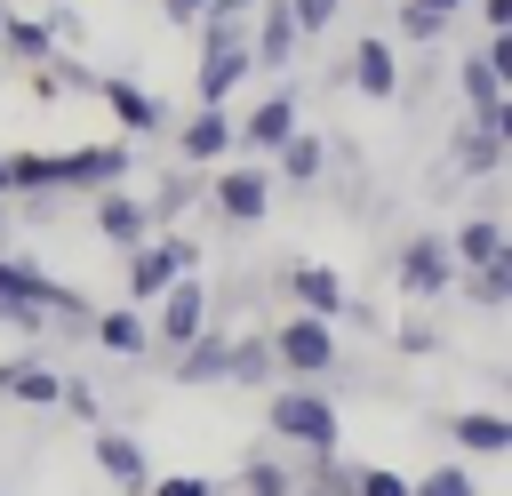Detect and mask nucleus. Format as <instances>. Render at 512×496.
I'll return each mask as SVG.
<instances>
[{"label":"nucleus","instance_id":"obj_26","mask_svg":"<svg viewBox=\"0 0 512 496\" xmlns=\"http://www.w3.org/2000/svg\"><path fill=\"white\" fill-rule=\"evenodd\" d=\"M280 368H272V344H264V328H232V352H224V384H272Z\"/></svg>","mask_w":512,"mask_h":496},{"label":"nucleus","instance_id":"obj_27","mask_svg":"<svg viewBox=\"0 0 512 496\" xmlns=\"http://www.w3.org/2000/svg\"><path fill=\"white\" fill-rule=\"evenodd\" d=\"M232 488L240 496H296V464H280L272 448H248L240 472H232Z\"/></svg>","mask_w":512,"mask_h":496},{"label":"nucleus","instance_id":"obj_13","mask_svg":"<svg viewBox=\"0 0 512 496\" xmlns=\"http://www.w3.org/2000/svg\"><path fill=\"white\" fill-rule=\"evenodd\" d=\"M344 80H352L368 104H392V96H400V48H392L384 32H360V40H352V64H344Z\"/></svg>","mask_w":512,"mask_h":496},{"label":"nucleus","instance_id":"obj_34","mask_svg":"<svg viewBox=\"0 0 512 496\" xmlns=\"http://www.w3.org/2000/svg\"><path fill=\"white\" fill-rule=\"evenodd\" d=\"M392 344H400V352H408V360H424V352H440V344H448V336H440V320H432V312H408V320H400V336H392Z\"/></svg>","mask_w":512,"mask_h":496},{"label":"nucleus","instance_id":"obj_39","mask_svg":"<svg viewBox=\"0 0 512 496\" xmlns=\"http://www.w3.org/2000/svg\"><path fill=\"white\" fill-rule=\"evenodd\" d=\"M152 8H160V16H168V24H184V32H192V16H200V8H208V0H152Z\"/></svg>","mask_w":512,"mask_h":496},{"label":"nucleus","instance_id":"obj_10","mask_svg":"<svg viewBox=\"0 0 512 496\" xmlns=\"http://www.w3.org/2000/svg\"><path fill=\"white\" fill-rule=\"evenodd\" d=\"M304 56V32H296V16H288V0H256V16H248V64L256 72H288Z\"/></svg>","mask_w":512,"mask_h":496},{"label":"nucleus","instance_id":"obj_32","mask_svg":"<svg viewBox=\"0 0 512 496\" xmlns=\"http://www.w3.org/2000/svg\"><path fill=\"white\" fill-rule=\"evenodd\" d=\"M384 40L432 48V40H448V16H440V8H416V0H400V8H392V32H384Z\"/></svg>","mask_w":512,"mask_h":496},{"label":"nucleus","instance_id":"obj_42","mask_svg":"<svg viewBox=\"0 0 512 496\" xmlns=\"http://www.w3.org/2000/svg\"><path fill=\"white\" fill-rule=\"evenodd\" d=\"M0 16H8V8H0Z\"/></svg>","mask_w":512,"mask_h":496},{"label":"nucleus","instance_id":"obj_22","mask_svg":"<svg viewBox=\"0 0 512 496\" xmlns=\"http://www.w3.org/2000/svg\"><path fill=\"white\" fill-rule=\"evenodd\" d=\"M272 176H280V184H296V192H320V184H328V136L296 128V136L272 152Z\"/></svg>","mask_w":512,"mask_h":496},{"label":"nucleus","instance_id":"obj_36","mask_svg":"<svg viewBox=\"0 0 512 496\" xmlns=\"http://www.w3.org/2000/svg\"><path fill=\"white\" fill-rule=\"evenodd\" d=\"M352 496H408V472H384V464H352Z\"/></svg>","mask_w":512,"mask_h":496},{"label":"nucleus","instance_id":"obj_29","mask_svg":"<svg viewBox=\"0 0 512 496\" xmlns=\"http://www.w3.org/2000/svg\"><path fill=\"white\" fill-rule=\"evenodd\" d=\"M0 400H16V408H56V368H40V360H8Z\"/></svg>","mask_w":512,"mask_h":496},{"label":"nucleus","instance_id":"obj_2","mask_svg":"<svg viewBox=\"0 0 512 496\" xmlns=\"http://www.w3.org/2000/svg\"><path fill=\"white\" fill-rule=\"evenodd\" d=\"M264 424H272V440H288V448H336V392L328 384H312V376H288L272 400H264Z\"/></svg>","mask_w":512,"mask_h":496},{"label":"nucleus","instance_id":"obj_19","mask_svg":"<svg viewBox=\"0 0 512 496\" xmlns=\"http://www.w3.org/2000/svg\"><path fill=\"white\" fill-rule=\"evenodd\" d=\"M448 440L464 456H512V416L504 408H448Z\"/></svg>","mask_w":512,"mask_h":496},{"label":"nucleus","instance_id":"obj_6","mask_svg":"<svg viewBox=\"0 0 512 496\" xmlns=\"http://www.w3.org/2000/svg\"><path fill=\"white\" fill-rule=\"evenodd\" d=\"M144 320H152V344H168V352H176V344H192V336L216 320V296H208V280H200V272H184V280H168V288L144 304Z\"/></svg>","mask_w":512,"mask_h":496},{"label":"nucleus","instance_id":"obj_7","mask_svg":"<svg viewBox=\"0 0 512 496\" xmlns=\"http://www.w3.org/2000/svg\"><path fill=\"white\" fill-rule=\"evenodd\" d=\"M304 128V104H296V88H272V96H256L240 120H232V152H248V160H272L288 136Z\"/></svg>","mask_w":512,"mask_h":496},{"label":"nucleus","instance_id":"obj_24","mask_svg":"<svg viewBox=\"0 0 512 496\" xmlns=\"http://www.w3.org/2000/svg\"><path fill=\"white\" fill-rule=\"evenodd\" d=\"M64 40H56V24L48 16H0V56L8 64H48Z\"/></svg>","mask_w":512,"mask_h":496},{"label":"nucleus","instance_id":"obj_12","mask_svg":"<svg viewBox=\"0 0 512 496\" xmlns=\"http://www.w3.org/2000/svg\"><path fill=\"white\" fill-rule=\"evenodd\" d=\"M152 232H160V224H152L144 192H128V184H104V192H96V240H104V248H120V256H128V248H136V240H152Z\"/></svg>","mask_w":512,"mask_h":496},{"label":"nucleus","instance_id":"obj_3","mask_svg":"<svg viewBox=\"0 0 512 496\" xmlns=\"http://www.w3.org/2000/svg\"><path fill=\"white\" fill-rule=\"evenodd\" d=\"M264 344H272V368L280 376H312V384H328L336 360H344L336 320H312V312H288L280 328H264Z\"/></svg>","mask_w":512,"mask_h":496},{"label":"nucleus","instance_id":"obj_40","mask_svg":"<svg viewBox=\"0 0 512 496\" xmlns=\"http://www.w3.org/2000/svg\"><path fill=\"white\" fill-rule=\"evenodd\" d=\"M416 8H440V16H456V8H472V0H416Z\"/></svg>","mask_w":512,"mask_h":496},{"label":"nucleus","instance_id":"obj_9","mask_svg":"<svg viewBox=\"0 0 512 496\" xmlns=\"http://www.w3.org/2000/svg\"><path fill=\"white\" fill-rule=\"evenodd\" d=\"M208 200H216V216H224L232 232H248V224L272 216V168H264V160H232V168H216Z\"/></svg>","mask_w":512,"mask_h":496},{"label":"nucleus","instance_id":"obj_38","mask_svg":"<svg viewBox=\"0 0 512 496\" xmlns=\"http://www.w3.org/2000/svg\"><path fill=\"white\" fill-rule=\"evenodd\" d=\"M288 16H296V32H304V40H320V32L344 16V0H288Z\"/></svg>","mask_w":512,"mask_h":496},{"label":"nucleus","instance_id":"obj_28","mask_svg":"<svg viewBox=\"0 0 512 496\" xmlns=\"http://www.w3.org/2000/svg\"><path fill=\"white\" fill-rule=\"evenodd\" d=\"M248 16H256V0H208V8L192 16V40H200V48H224V40H248Z\"/></svg>","mask_w":512,"mask_h":496},{"label":"nucleus","instance_id":"obj_8","mask_svg":"<svg viewBox=\"0 0 512 496\" xmlns=\"http://www.w3.org/2000/svg\"><path fill=\"white\" fill-rule=\"evenodd\" d=\"M504 152H512V112H504V120H472V112H464V128L448 136V168H440V184L496 176V168H504Z\"/></svg>","mask_w":512,"mask_h":496},{"label":"nucleus","instance_id":"obj_25","mask_svg":"<svg viewBox=\"0 0 512 496\" xmlns=\"http://www.w3.org/2000/svg\"><path fill=\"white\" fill-rule=\"evenodd\" d=\"M456 296L480 304V312H504V304H512V248L488 256V264H472V272H456Z\"/></svg>","mask_w":512,"mask_h":496},{"label":"nucleus","instance_id":"obj_1","mask_svg":"<svg viewBox=\"0 0 512 496\" xmlns=\"http://www.w3.org/2000/svg\"><path fill=\"white\" fill-rule=\"evenodd\" d=\"M48 320H64V328H88V320H96V304H88L72 280H48L40 264H24V256H8V248H0V328H16V336H40Z\"/></svg>","mask_w":512,"mask_h":496},{"label":"nucleus","instance_id":"obj_16","mask_svg":"<svg viewBox=\"0 0 512 496\" xmlns=\"http://www.w3.org/2000/svg\"><path fill=\"white\" fill-rule=\"evenodd\" d=\"M280 288H288V304H296V312H312V320H336V312H344V296H352V288H344V272H336V264H312V256H304V264H288V272H280Z\"/></svg>","mask_w":512,"mask_h":496},{"label":"nucleus","instance_id":"obj_17","mask_svg":"<svg viewBox=\"0 0 512 496\" xmlns=\"http://www.w3.org/2000/svg\"><path fill=\"white\" fill-rule=\"evenodd\" d=\"M448 240V256H456V272H472V264H488V256H504L512 248V224L496 216V208H480V216H464L456 232H440Z\"/></svg>","mask_w":512,"mask_h":496},{"label":"nucleus","instance_id":"obj_4","mask_svg":"<svg viewBox=\"0 0 512 496\" xmlns=\"http://www.w3.org/2000/svg\"><path fill=\"white\" fill-rule=\"evenodd\" d=\"M392 280H400V296H408L416 312L448 304V296H456V256H448V240H440V232H408L400 256H392Z\"/></svg>","mask_w":512,"mask_h":496},{"label":"nucleus","instance_id":"obj_37","mask_svg":"<svg viewBox=\"0 0 512 496\" xmlns=\"http://www.w3.org/2000/svg\"><path fill=\"white\" fill-rule=\"evenodd\" d=\"M144 496H216V480L208 472H152Z\"/></svg>","mask_w":512,"mask_h":496},{"label":"nucleus","instance_id":"obj_31","mask_svg":"<svg viewBox=\"0 0 512 496\" xmlns=\"http://www.w3.org/2000/svg\"><path fill=\"white\" fill-rule=\"evenodd\" d=\"M296 496H352V456H336V448H312V464L296 472Z\"/></svg>","mask_w":512,"mask_h":496},{"label":"nucleus","instance_id":"obj_11","mask_svg":"<svg viewBox=\"0 0 512 496\" xmlns=\"http://www.w3.org/2000/svg\"><path fill=\"white\" fill-rule=\"evenodd\" d=\"M88 96H104V112L120 120V136H128V144H136V136H160V128H168V104H160V96H152L144 80L96 72V88H88Z\"/></svg>","mask_w":512,"mask_h":496},{"label":"nucleus","instance_id":"obj_41","mask_svg":"<svg viewBox=\"0 0 512 496\" xmlns=\"http://www.w3.org/2000/svg\"><path fill=\"white\" fill-rule=\"evenodd\" d=\"M0 224H8V200H0Z\"/></svg>","mask_w":512,"mask_h":496},{"label":"nucleus","instance_id":"obj_20","mask_svg":"<svg viewBox=\"0 0 512 496\" xmlns=\"http://www.w3.org/2000/svg\"><path fill=\"white\" fill-rule=\"evenodd\" d=\"M96 472H104L120 496H144L152 456H144V440H136V432H96Z\"/></svg>","mask_w":512,"mask_h":496},{"label":"nucleus","instance_id":"obj_35","mask_svg":"<svg viewBox=\"0 0 512 496\" xmlns=\"http://www.w3.org/2000/svg\"><path fill=\"white\" fill-rule=\"evenodd\" d=\"M56 408H64L72 424H96V416H104V408H96V384H88V376H56Z\"/></svg>","mask_w":512,"mask_h":496},{"label":"nucleus","instance_id":"obj_33","mask_svg":"<svg viewBox=\"0 0 512 496\" xmlns=\"http://www.w3.org/2000/svg\"><path fill=\"white\" fill-rule=\"evenodd\" d=\"M408 496H480V480H472V464H432L408 480Z\"/></svg>","mask_w":512,"mask_h":496},{"label":"nucleus","instance_id":"obj_21","mask_svg":"<svg viewBox=\"0 0 512 496\" xmlns=\"http://www.w3.org/2000/svg\"><path fill=\"white\" fill-rule=\"evenodd\" d=\"M504 88H512V80H504L480 48L456 64V96H464V112H472V120H504V112H512V104H504Z\"/></svg>","mask_w":512,"mask_h":496},{"label":"nucleus","instance_id":"obj_14","mask_svg":"<svg viewBox=\"0 0 512 496\" xmlns=\"http://www.w3.org/2000/svg\"><path fill=\"white\" fill-rule=\"evenodd\" d=\"M248 80H256V64H248V40L200 48V72H192V104H232Z\"/></svg>","mask_w":512,"mask_h":496},{"label":"nucleus","instance_id":"obj_5","mask_svg":"<svg viewBox=\"0 0 512 496\" xmlns=\"http://www.w3.org/2000/svg\"><path fill=\"white\" fill-rule=\"evenodd\" d=\"M184 272H200V240H184V232H152V240H136L128 248V304L144 312L168 280H184Z\"/></svg>","mask_w":512,"mask_h":496},{"label":"nucleus","instance_id":"obj_23","mask_svg":"<svg viewBox=\"0 0 512 496\" xmlns=\"http://www.w3.org/2000/svg\"><path fill=\"white\" fill-rule=\"evenodd\" d=\"M88 336H96L112 360H144V352H152V320H144L136 304H112V312H96V320H88Z\"/></svg>","mask_w":512,"mask_h":496},{"label":"nucleus","instance_id":"obj_15","mask_svg":"<svg viewBox=\"0 0 512 496\" xmlns=\"http://www.w3.org/2000/svg\"><path fill=\"white\" fill-rule=\"evenodd\" d=\"M232 152V112L224 104H192L184 120H176V160L184 168H216Z\"/></svg>","mask_w":512,"mask_h":496},{"label":"nucleus","instance_id":"obj_18","mask_svg":"<svg viewBox=\"0 0 512 496\" xmlns=\"http://www.w3.org/2000/svg\"><path fill=\"white\" fill-rule=\"evenodd\" d=\"M224 352H232V328H216V320H208L192 344H176V352H168V376H176V384H224Z\"/></svg>","mask_w":512,"mask_h":496},{"label":"nucleus","instance_id":"obj_30","mask_svg":"<svg viewBox=\"0 0 512 496\" xmlns=\"http://www.w3.org/2000/svg\"><path fill=\"white\" fill-rule=\"evenodd\" d=\"M192 200H200V168H184V160H176V168H168V176H160V184L144 192V208H152V224H168V216H184Z\"/></svg>","mask_w":512,"mask_h":496}]
</instances>
